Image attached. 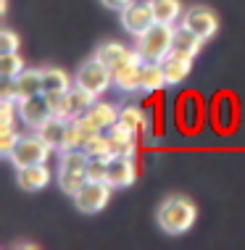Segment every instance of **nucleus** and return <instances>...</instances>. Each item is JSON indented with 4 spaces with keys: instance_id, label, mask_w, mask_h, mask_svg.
Here are the masks:
<instances>
[{
    "instance_id": "nucleus-1",
    "label": "nucleus",
    "mask_w": 245,
    "mask_h": 250,
    "mask_svg": "<svg viewBox=\"0 0 245 250\" xmlns=\"http://www.w3.org/2000/svg\"><path fill=\"white\" fill-rule=\"evenodd\" d=\"M198 219V208L190 198H182V195H172L158 206L156 211V221L166 234H185L190 227Z\"/></svg>"
},
{
    "instance_id": "nucleus-2",
    "label": "nucleus",
    "mask_w": 245,
    "mask_h": 250,
    "mask_svg": "<svg viewBox=\"0 0 245 250\" xmlns=\"http://www.w3.org/2000/svg\"><path fill=\"white\" fill-rule=\"evenodd\" d=\"M87 164H90V155L82 147L74 150H61V164H58V185L66 195H77L82 187L90 182L87 177Z\"/></svg>"
},
{
    "instance_id": "nucleus-3",
    "label": "nucleus",
    "mask_w": 245,
    "mask_h": 250,
    "mask_svg": "<svg viewBox=\"0 0 245 250\" xmlns=\"http://www.w3.org/2000/svg\"><path fill=\"white\" fill-rule=\"evenodd\" d=\"M172 37H174V24H158L156 21L148 32L137 37L134 48L145 61H163L172 53Z\"/></svg>"
},
{
    "instance_id": "nucleus-4",
    "label": "nucleus",
    "mask_w": 245,
    "mask_h": 250,
    "mask_svg": "<svg viewBox=\"0 0 245 250\" xmlns=\"http://www.w3.org/2000/svg\"><path fill=\"white\" fill-rule=\"evenodd\" d=\"M50 100H53V108H56V116H61L64 121H74L90 111L95 105V100H98V95H92L90 90L74 84L64 95H50Z\"/></svg>"
},
{
    "instance_id": "nucleus-5",
    "label": "nucleus",
    "mask_w": 245,
    "mask_h": 250,
    "mask_svg": "<svg viewBox=\"0 0 245 250\" xmlns=\"http://www.w3.org/2000/svg\"><path fill=\"white\" fill-rule=\"evenodd\" d=\"M50 150H53V147L35 132V134H26V137H19V143H16V147L11 150L8 161H11L16 168L32 166V164H47Z\"/></svg>"
},
{
    "instance_id": "nucleus-6",
    "label": "nucleus",
    "mask_w": 245,
    "mask_h": 250,
    "mask_svg": "<svg viewBox=\"0 0 245 250\" xmlns=\"http://www.w3.org/2000/svg\"><path fill=\"white\" fill-rule=\"evenodd\" d=\"M74 84H77V87H85V90H90L92 95L100 98V95H103V92L108 90V87L113 84V71L92 56L90 61H85V63H82L79 69H77Z\"/></svg>"
},
{
    "instance_id": "nucleus-7",
    "label": "nucleus",
    "mask_w": 245,
    "mask_h": 250,
    "mask_svg": "<svg viewBox=\"0 0 245 250\" xmlns=\"http://www.w3.org/2000/svg\"><path fill=\"white\" fill-rule=\"evenodd\" d=\"M50 116H56V108H53V100L47 92H37V95H32V98L19 100V119H22L29 129L43 126Z\"/></svg>"
},
{
    "instance_id": "nucleus-8",
    "label": "nucleus",
    "mask_w": 245,
    "mask_h": 250,
    "mask_svg": "<svg viewBox=\"0 0 245 250\" xmlns=\"http://www.w3.org/2000/svg\"><path fill=\"white\" fill-rule=\"evenodd\" d=\"M111 190L113 187L108 185V182H92L90 179L77 195H74V206H77L82 213H98V211H103V208L108 206Z\"/></svg>"
},
{
    "instance_id": "nucleus-9",
    "label": "nucleus",
    "mask_w": 245,
    "mask_h": 250,
    "mask_svg": "<svg viewBox=\"0 0 245 250\" xmlns=\"http://www.w3.org/2000/svg\"><path fill=\"white\" fill-rule=\"evenodd\" d=\"M179 24H185L187 29H193L195 35L203 37V40H211L219 32V16L211 8H206V5H193V8H187Z\"/></svg>"
},
{
    "instance_id": "nucleus-10",
    "label": "nucleus",
    "mask_w": 245,
    "mask_h": 250,
    "mask_svg": "<svg viewBox=\"0 0 245 250\" xmlns=\"http://www.w3.org/2000/svg\"><path fill=\"white\" fill-rule=\"evenodd\" d=\"M142 58L140 50L134 48V53L129 56L127 61L113 69V84L119 87L121 92H140V71H142Z\"/></svg>"
},
{
    "instance_id": "nucleus-11",
    "label": "nucleus",
    "mask_w": 245,
    "mask_h": 250,
    "mask_svg": "<svg viewBox=\"0 0 245 250\" xmlns=\"http://www.w3.org/2000/svg\"><path fill=\"white\" fill-rule=\"evenodd\" d=\"M121 24H124V29L129 32V35H134V37H140L142 32H148L151 26L156 24V16H153V8H151V3H129L124 11H121Z\"/></svg>"
},
{
    "instance_id": "nucleus-12",
    "label": "nucleus",
    "mask_w": 245,
    "mask_h": 250,
    "mask_svg": "<svg viewBox=\"0 0 245 250\" xmlns=\"http://www.w3.org/2000/svg\"><path fill=\"white\" fill-rule=\"evenodd\" d=\"M19 171V187L26 192H37V190H43V187L50 185V179H53V171L47 168L45 164H32V166H22V168H16Z\"/></svg>"
},
{
    "instance_id": "nucleus-13",
    "label": "nucleus",
    "mask_w": 245,
    "mask_h": 250,
    "mask_svg": "<svg viewBox=\"0 0 245 250\" xmlns=\"http://www.w3.org/2000/svg\"><path fill=\"white\" fill-rule=\"evenodd\" d=\"M203 42H206V40H203V37H198L193 29H187L185 24H179V26L174 24L172 53H179V56H185V58H195V56L200 53Z\"/></svg>"
},
{
    "instance_id": "nucleus-14",
    "label": "nucleus",
    "mask_w": 245,
    "mask_h": 250,
    "mask_svg": "<svg viewBox=\"0 0 245 250\" xmlns=\"http://www.w3.org/2000/svg\"><path fill=\"white\" fill-rule=\"evenodd\" d=\"M108 134V140H111V155L113 158H132L134 155V137L137 134L134 132H129L124 124H113L111 129H106Z\"/></svg>"
},
{
    "instance_id": "nucleus-15",
    "label": "nucleus",
    "mask_w": 245,
    "mask_h": 250,
    "mask_svg": "<svg viewBox=\"0 0 245 250\" xmlns=\"http://www.w3.org/2000/svg\"><path fill=\"white\" fill-rule=\"evenodd\" d=\"M161 66H163V74H166V84L177 87L190 77L193 58H185V56H179V53H169V56L161 61Z\"/></svg>"
},
{
    "instance_id": "nucleus-16",
    "label": "nucleus",
    "mask_w": 245,
    "mask_h": 250,
    "mask_svg": "<svg viewBox=\"0 0 245 250\" xmlns=\"http://www.w3.org/2000/svg\"><path fill=\"white\" fill-rule=\"evenodd\" d=\"M137 179V168H134L132 158H111L108 164V177L106 182L111 187H129Z\"/></svg>"
},
{
    "instance_id": "nucleus-17",
    "label": "nucleus",
    "mask_w": 245,
    "mask_h": 250,
    "mask_svg": "<svg viewBox=\"0 0 245 250\" xmlns=\"http://www.w3.org/2000/svg\"><path fill=\"white\" fill-rule=\"evenodd\" d=\"M163 87H166V74H163L161 61H142L140 92H158Z\"/></svg>"
},
{
    "instance_id": "nucleus-18",
    "label": "nucleus",
    "mask_w": 245,
    "mask_h": 250,
    "mask_svg": "<svg viewBox=\"0 0 245 250\" xmlns=\"http://www.w3.org/2000/svg\"><path fill=\"white\" fill-rule=\"evenodd\" d=\"M66 126H69V121H64L61 116H50L45 121L43 126H37V134L45 140L47 145L53 147V150H64V140H66Z\"/></svg>"
},
{
    "instance_id": "nucleus-19",
    "label": "nucleus",
    "mask_w": 245,
    "mask_h": 250,
    "mask_svg": "<svg viewBox=\"0 0 245 250\" xmlns=\"http://www.w3.org/2000/svg\"><path fill=\"white\" fill-rule=\"evenodd\" d=\"M40 74H43V92H47V95H64L66 90H71V87H74L71 77L64 69L45 66V69H40Z\"/></svg>"
},
{
    "instance_id": "nucleus-20",
    "label": "nucleus",
    "mask_w": 245,
    "mask_h": 250,
    "mask_svg": "<svg viewBox=\"0 0 245 250\" xmlns=\"http://www.w3.org/2000/svg\"><path fill=\"white\" fill-rule=\"evenodd\" d=\"M132 53H134V48H127V45H121V42H103V45L95 48V58L113 71L121 61H127Z\"/></svg>"
},
{
    "instance_id": "nucleus-21",
    "label": "nucleus",
    "mask_w": 245,
    "mask_h": 250,
    "mask_svg": "<svg viewBox=\"0 0 245 250\" xmlns=\"http://www.w3.org/2000/svg\"><path fill=\"white\" fill-rule=\"evenodd\" d=\"M153 8V16L158 24H177L185 16V8H182V0H148Z\"/></svg>"
},
{
    "instance_id": "nucleus-22",
    "label": "nucleus",
    "mask_w": 245,
    "mask_h": 250,
    "mask_svg": "<svg viewBox=\"0 0 245 250\" xmlns=\"http://www.w3.org/2000/svg\"><path fill=\"white\" fill-rule=\"evenodd\" d=\"M13 84H16V100L32 98L43 92V74H40V69H24L13 79Z\"/></svg>"
},
{
    "instance_id": "nucleus-23",
    "label": "nucleus",
    "mask_w": 245,
    "mask_h": 250,
    "mask_svg": "<svg viewBox=\"0 0 245 250\" xmlns=\"http://www.w3.org/2000/svg\"><path fill=\"white\" fill-rule=\"evenodd\" d=\"M87 116H90L95 124L100 126V129H111L113 124H119V116H121V108L113 105V103H106V100H95V105L87 111Z\"/></svg>"
},
{
    "instance_id": "nucleus-24",
    "label": "nucleus",
    "mask_w": 245,
    "mask_h": 250,
    "mask_svg": "<svg viewBox=\"0 0 245 250\" xmlns=\"http://www.w3.org/2000/svg\"><path fill=\"white\" fill-rule=\"evenodd\" d=\"M119 121L127 126L129 132H134V134H142L148 129V116H145V111L137 105H127V108H121V116Z\"/></svg>"
},
{
    "instance_id": "nucleus-25",
    "label": "nucleus",
    "mask_w": 245,
    "mask_h": 250,
    "mask_svg": "<svg viewBox=\"0 0 245 250\" xmlns=\"http://www.w3.org/2000/svg\"><path fill=\"white\" fill-rule=\"evenodd\" d=\"M22 71H24V61L16 50L0 53V74H3V79H16Z\"/></svg>"
},
{
    "instance_id": "nucleus-26",
    "label": "nucleus",
    "mask_w": 245,
    "mask_h": 250,
    "mask_svg": "<svg viewBox=\"0 0 245 250\" xmlns=\"http://www.w3.org/2000/svg\"><path fill=\"white\" fill-rule=\"evenodd\" d=\"M90 158H113L111 155V140H108V134L103 132V134H98L95 140H90L85 147H82Z\"/></svg>"
},
{
    "instance_id": "nucleus-27",
    "label": "nucleus",
    "mask_w": 245,
    "mask_h": 250,
    "mask_svg": "<svg viewBox=\"0 0 245 250\" xmlns=\"http://www.w3.org/2000/svg\"><path fill=\"white\" fill-rule=\"evenodd\" d=\"M108 164H111V158H90V164H87V177L92 182H106Z\"/></svg>"
},
{
    "instance_id": "nucleus-28",
    "label": "nucleus",
    "mask_w": 245,
    "mask_h": 250,
    "mask_svg": "<svg viewBox=\"0 0 245 250\" xmlns=\"http://www.w3.org/2000/svg\"><path fill=\"white\" fill-rule=\"evenodd\" d=\"M19 137H22V134H16V132H13V126H0V153H3L5 158H8L11 150L16 147Z\"/></svg>"
},
{
    "instance_id": "nucleus-29",
    "label": "nucleus",
    "mask_w": 245,
    "mask_h": 250,
    "mask_svg": "<svg viewBox=\"0 0 245 250\" xmlns=\"http://www.w3.org/2000/svg\"><path fill=\"white\" fill-rule=\"evenodd\" d=\"M19 48V35L11 29H3L0 32V53H13Z\"/></svg>"
},
{
    "instance_id": "nucleus-30",
    "label": "nucleus",
    "mask_w": 245,
    "mask_h": 250,
    "mask_svg": "<svg viewBox=\"0 0 245 250\" xmlns=\"http://www.w3.org/2000/svg\"><path fill=\"white\" fill-rule=\"evenodd\" d=\"M0 98L3 100H16V84H13V79H5L3 90H0Z\"/></svg>"
},
{
    "instance_id": "nucleus-31",
    "label": "nucleus",
    "mask_w": 245,
    "mask_h": 250,
    "mask_svg": "<svg viewBox=\"0 0 245 250\" xmlns=\"http://www.w3.org/2000/svg\"><path fill=\"white\" fill-rule=\"evenodd\" d=\"M100 3H103L106 8H111V11H124L129 3H134V0H100Z\"/></svg>"
}]
</instances>
